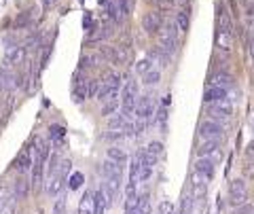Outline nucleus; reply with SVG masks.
I'll return each mask as SVG.
<instances>
[{
	"mask_svg": "<svg viewBox=\"0 0 254 214\" xmlns=\"http://www.w3.org/2000/svg\"><path fill=\"white\" fill-rule=\"evenodd\" d=\"M178 26L174 21H168L165 28L159 32V47L165 51V53H176L178 51Z\"/></svg>",
	"mask_w": 254,
	"mask_h": 214,
	"instance_id": "obj_1",
	"label": "nucleus"
},
{
	"mask_svg": "<svg viewBox=\"0 0 254 214\" xmlns=\"http://www.w3.org/2000/svg\"><path fill=\"white\" fill-rule=\"evenodd\" d=\"M136 104H138V85L136 81H127L121 93V108L127 119H131L133 113H136Z\"/></svg>",
	"mask_w": 254,
	"mask_h": 214,
	"instance_id": "obj_2",
	"label": "nucleus"
},
{
	"mask_svg": "<svg viewBox=\"0 0 254 214\" xmlns=\"http://www.w3.org/2000/svg\"><path fill=\"white\" fill-rule=\"evenodd\" d=\"M119 85H121V76L119 74H108L104 81L100 83V91H98V98L102 104L108 100H113V98H119Z\"/></svg>",
	"mask_w": 254,
	"mask_h": 214,
	"instance_id": "obj_3",
	"label": "nucleus"
},
{
	"mask_svg": "<svg viewBox=\"0 0 254 214\" xmlns=\"http://www.w3.org/2000/svg\"><path fill=\"white\" fill-rule=\"evenodd\" d=\"M231 113H233V104L229 98L218 100V102H210L208 104V115L214 121H229Z\"/></svg>",
	"mask_w": 254,
	"mask_h": 214,
	"instance_id": "obj_4",
	"label": "nucleus"
},
{
	"mask_svg": "<svg viewBox=\"0 0 254 214\" xmlns=\"http://www.w3.org/2000/svg\"><path fill=\"white\" fill-rule=\"evenodd\" d=\"M136 119L138 121H144L150 123L155 119V100L153 96H140L138 98V104H136Z\"/></svg>",
	"mask_w": 254,
	"mask_h": 214,
	"instance_id": "obj_5",
	"label": "nucleus"
},
{
	"mask_svg": "<svg viewBox=\"0 0 254 214\" xmlns=\"http://www.w3.org/2000/svg\"><path fill=\"white\" fill-rule=\"evenodd\" d=\"M225 128L220 125V121H214V119H205L199 125V138L201 140H220Z\"/></svg>",
	"mask_w": 254,
	"mask_h": 214,
	"instance_id": "obj_6",
	"label": "nucleus"
},
{
	"mask_svg": "<svg viewBox=\"0 0 254 214\" xmlns=\"http://www.w3.org/2000/svg\"><path fill=\"white\" fill-rule=\"evenodd\" d=\"M199 157H208L212 161H220L222 159V148H220V140H203L199 148H197Z\"/></svg>",
	"mask_w": 254,
	"mask_h": 214,
	"instance_id": "obj_7",
	"label": "nucleus"
},
{
	"mask_svg": "<svg viewBox=\"0 0 254 214\" xmlns=\"http://www.w3.org/2000/svg\"><path fill=\"white\" fill-rule=\"evenodd\" d=\"M100 170H102V176H104V180L121 185V174H123V165L121 163H117V161H113V159H108V157H106V161L102 163Z\"/></svg>",
	"mask_w": 254,
	"mask_h": 214,
	"instance_id": "obj_8",
	"label": "nucleus"
},
{
	"mask_svg": "<svg viewBox=\"0 0 254 214\" xmlns=\"http://www.w3.org/2000/svg\"><path fill=\"white\" fill-rule=\"evenodd\" d=\"M32 165H34V153H32V148H23L21 153L17 155V159H15V170L19 174H26L32 170Z\"/></svg>",
	"mask_w": 254,
	"mask_h": 214,
	"instance_id": "obj_9",
	"label": "nucleus"
},
{
	"mask_svg": "<svg viewBox=\"0 0 254 214\" xmlns=\"http://www.w3.org/2000/svg\"><path fill=\"white\" fill-rule=\"evenodd\" d=\"M23 58H26V47L21 45H15V47H9L6 49V55H4V66H17L23 62Z\"/></svg>",
	"mask_w": 254,
	"mask_h": 214,
	"instance_id": "obj_10",
	"label": "nucleus"
},
{
	"mask_svg": "<svg viewBox=\"0 0 254 214\" xmlns=\"http://www.w3.org/2000/svg\"><path fill=\"white\" fill-rule=\"evenodd\" d=\"M161 155H163V144H161V142H157V140L148 142V146L144 148V163L155 165Z\"/></svg>",
	"mask_w": 254,
	"mask_h": 214,
	"instance_id": "obj_11",
	"label": "nucleus"
},
{
	"mask_svg": "<svg viewBox=\"0 0 254 214\" xmlns=\"http://www.w3.org/2000/svg\"><path fill=\"white\" fill-rule=\"evenodd\" d=\"M142 28L146 30V34H159L161 32V17L157 13H146L142 17Z\"/></svg>",
	"mask_w": 254,
	"mask_h": 214,
	"instance_id": "obj_12",
	"label": "nucleus"
},
{
	"mask_svg": "<svg viewBox=\"0 0 254 214\" xmlns=\"http://www.w3.org/2000/svg\"><path fill=\"white\" fill-rule=\"evenodd\" d=\"M229 98V89H225V87H216V85H208L203 91V102H218V100H225Z\"/></svg>",
	"mask_w": 254,
	"mask_h": 214,
	"instance_id": "obj_13",
	"label": "nucleus"
},
{
	"mask_svg": "<svg viewBox=\"0 0 254 214\" xmlns=\"http://www.w3.org/2000/svg\"><path fill=\"white\" fill-rule=\"evenodd\" d=\"M108 204H113L110 202V197L106 193V189L104 187H100L98 191L93 193V206H95V214H104L106 208H108Z\"/></svg>",
	"mask_w": 254,
	"mask_h": 214,
	"instance_id": "obj_14",
	"label": "nucleus"
},
{
	"mask_svg": "<svg viewBox=\"0 0 254 214\" xmlns=\"http://www.w3.org/2000/svg\"><path fill=\"white\" fill-rule=\"evenodd\" d=\"M30 187H32V182L21 174V176L13 182V195H15V200H26L28 193H30Z\"/></svg>",
	"mask_w": 254,
	"mask_h": 214,
	"instance_id": "obj_15",
	"label": "nucleus"
},
{
	"mask_svg": "<svg viewBox=\"0 0 254 214\" xmlns=\"http://www.w3.org/2000/svg\"><path fill=\"white\" fill-rule=\"evenodd\" d=\"M17 87V76L11 70L0 68V91H13Z\"/></svg>",
	"mask_w": 254,
	"mask_h": 214,
	"instance_id": "obj_16",
	"label": "nucleus"
},
{
	"mask_svg": "<svg viewBox=\"0 0 254 214\" xmlns=\"http://www.w3.org/2000/svg\"><path fill=\"white\" fill-rule=\"evenodd\" d=\"M195 170L199 172L205 180H212L214 178V161L208 159V157H199V159L195 161Z\"/></svg>",
	"mask_w": 254,
	"mask_h": 214,
	"instance_id": "obj_17",
	"label": "nucleus"
},
{
	"mask_svg": "<svg viewBox=\"0 0 254 214\" xmlns=\"http://www.w3.org/2000/svg\"><path fill=\"white\" fill-rule=\"evenodd\" d=\"M148 58H150V62L153 64H159V66H168V62H170V53H165L161 47H155V49H150V53H148Z\"/></svg>",
	"mask_w": 254,
	"mask_h": 214,
	"instance_id": "obj_18",
	"label": "nucleus"
},
{
	"mask_svg": "<svg viewBox=\"0 0 254 214\" xmlns=\"http://www.w3.org/2000/svg\"><path fill=\"white\" fill-rule=\"evenodd\" d=\"M72 96H74V102H83L89 98V81H74Z\"/></svg>",
	"mask_w": 254,
	"mask_h": 214,
	"instance_id": "obj_19",
	"label": "nucleus"
},
{
	"mask_svg": "<svg viewBox=\"0 0 254 214\" xmlns=\"http://www.w3.org/2000/svg\"><path fill=\"white\" fill-rule=\"evenodd\" d=\"M78 214H95V206H93V193L87 191L83 195L81 204H78Z\"/></svg>",
	"mask_w": 254,
	"mask_h": 214,
	"instance_id": "obj_20",
	"label": "nucleus"
},
{
	"mask_svg": "<svg viewBox=\"0 0 254 214\" xmlns=\"http://www.w3.org/2000/svg\"><path fill=\"white\" fill-rule=\"evenodd\" d=\"M127 123H129V119H127L123 113H121V115L115 113L113 117L108 119V130H121V132H125Z\"/></svg>",
	"mask_w": 254,
	"mask_h": 214,
	"instance_id": "obj_21",
	"label": "nucleus"
},
{
	"mask_svg": "<svg viewBox=\"0 0 254 214\" xmlns=\"http://www.w3.org/2000/svg\"><path fill=\"white\" fill-rule=\"evenodd\" d=\"M208 85H216V87H225V89H231L233 78H231V74H227V72H218V74H214V76L210 78Z\"/></svg>",
	"mask_w": 254,
	"mask_h": 214,
	"instance_id": "obj_22",
	"label": "nucleus"
},
{
	"mask_svg": "<svg viewBox=\"0 0 254 214\" xmlns=\"http://www.w3.org/2000/svg\"><path fill=\"white\" fill-rule=\"evenodd\" d=\"M106 157L108 159H113V161H117V163H121V165L127 161V153H125V148H121V146L106 148Z\"/></svg>",
	"mask_w": 254,
	"mask_h": 214,
	"instance_id": "obj_23",
	"label": "nucleus"
},
{
	"mask_svg": "<svg viewBox=\"0 0 254 214\" xmlns=\"http://www.w3.org/2000/svg\"><path fill=\"white\" fill-rule=\"evenodd\" d=\"M218 34H231V21H229V15L227 11H220L218 15Z\"/></svg>",
	"mask_w": 254,
	"mask_h": 214,
	"instance_id": "obj_24",
	"label": "nucleus"
},
{
	"mask_svg": "<svg viewBox=\"0 0 254 214\" xmlns=\"http://www.w3.org/2000/svg\"><path fill=\"white\" fill-rule=\"evenodd\" d=\"M229 193H231V197H235V195H248V191H246V182L240 180V178L231 180V185H229Z\"/></svg>",
	"mask_w": 254,
	"mask_h": 214,
	"instance_id": "obj_25",
	"label": "nucleus"
},
{
	"mask_svg": "<svg viewBox=\"0 0 254 214\" xmlns=\"http://www.w3.org/2000/svg\"><path fill=\"white\" fill-rule=\"evenodd\" d=\"M159 81H161V70H159V68H150L148 72L144 74V85H146V87L159 85Z\"/></svg>",
	"mask_w": 254,
	"mask_h": 214,
	"instance_id": "obj_26",
	"label": "nucleus"
},
{
	"mask_svg": "<svg viewBox=\"0 0 254 214\" xmlns=\"http://www.w3.org/2000/svg\"><path fill=\"white\" fill-rule=\"evenodd\" d=\"M115 113H119V98H113L102 104V115L104 117H113Z\"/></svg>",
	"mask_w": 254,
	"mask_h": 214,
	"instance_id": "obj_27",
	"label": "nucleus"
},
{
	"mask_svg": "<svg viewBox=\"0 0 254 214\" xmlns=\"http://www.w3.org/2000/svg\"><path fill=\"white\" fill-rule=\"evenodd\" d=\"M117 11H119V17H121V21L125 17H129V15H131V0H117Z\"/></svg>",
	"mask_w": 254,
	"mask_h": 214,
	"instance_id": "obj_28",
	"label": "nucleus"
},
{
	"mask_svg": "<svg viewBox=\"0 0 254 214\" xmlns=\"http://www.w3.org/2000/svg\"><path fill=\"white\" fill-rule=\"evenodd\" d=\"M193 212V193H185L180 200V214H190Z\"/></svg>",
	"mask_w": 254,
	"mask_h": 214,
	"instance_id": "obj_29",
	"label": "nucleus"
},
{
	"mask_svg": "<svg viewBox=\"0 0 254 214\" xmlns=\"http://www.w3.org/2000/svg\"><path fill=\"white\" fill-rule=\"evenodd\" d=\"M133 214H150V202H148L146 193L138 197V206H136V212Z\"/></svg>",
	"mask_w": 254,
	"mask_h": 214,
	"instance_id": "obj_30",
	"label": "nucleus"
},
{
	"mask_svg": "<svg viewBox=\"0 0 254 214\" xmlns=\"http://www.w3.org/2000/svg\"><path fill=\"white\" fill-rule=\"evenodd\" d=\"M64 136H66V130H64L62 125H51V128H49L51 142H60V140H64Z\"/></svg>",
	"mask_w": 254,
	"mask_h": 214,
	"instance_id": "obj_31",
	"label": "nucleus"
},
{
	"mask_svg": "<svg viewBox=\"0 0 254 214\" xmlns=\"http://www.w3.org/2000/svg\"><path fill=\"white\" fill-rule=\"evenodd\" d=\"M155 121H157L159 128L165 130V121H168V106H165V104L155 113Z\"/></svg>",
	"mask_w": 254,
	"mask_h": 214,
	"instance_id": "obj_32",
	"label": "nucleus"
},
{
	"mask_svg": "<svg viewBox=\"0 0 254 214\" xmlns=\"http://www.w3.org/2000/svg\"><path fill=\"white\" fill-rule=\"evenodd\" d=\"M70 189H72V191H76V189H81L83 187V182H85V176H83V174L81 172H74L72 174V176H70Z\"/></svg>",
	"mask_w": 254,
	"mask_h": 214,
	"instance_id": "obj_33",
	"label": "nucleus"
},
{
	"mask_svg": "<svg viewBox=\"0 0 254 214\" xmlns=\"http://www.w3.org/2000/svg\"><path fill=\"white\" fill-rule=\"evenodd\" d=\"M150 68H153V64H150V58H144V60H140L138 64H136V72H138V74H142V76H144V74L148 72Z\"/></svg>",
	"mask_w": 254,
	"mask_h": 214,
	"instance_id": "obj_34",
	"label": "nucleus"
},
{
	"mask_svg": "<svg viewBox=\"0 0 254 214\" xmlns=\"http://www.w3.org/2000/svg\"><path fill=\"white\" fill-rule=\"evenodd\" d=\"M178 28L180 30H187L189 28V15H187V11H180L178 13Z\"/></svg>",
	"mask_w": 254,
	"mask_h": 214,
	"instance_id": "obj_35",
	"label": "nucleus"
},
{
	"mask_svg": "<svg viewBox=\"0 0 254 214\" xmlns=\"http://www.w3.org/2000/svg\"><path fill=\"white\" fill-rule=\"evenodd\" d=\"M98 91H100V81L98 78H91L89 81V98H95L98 96Z\"/></svg>",
	"mask_w": 254,
	"mask_h": 214,
	"instance_id": "obj_36",
	"label": "nucleus"
},
{
	"mask_svg": "<svg viewBox=\"0 0 254 214\" xmlns=\"http://www.w3.org/2000/svg\"><path fill=\"white\" fill-rule=\"evenodd\" d=\"M159 214H174V206L170 202H161L159 204Z\"/></svg>",
	"mask_w": 254,
	"mask_h": 214,
	"instance_id": "obj_37",
	"label": "nucleus"
},
{
	"mask_svg": "<svg viewBox=\"0 0 254 214\" xmlns=\"http://www.w3.org/2000/svg\"><path fill=\"white\" fill-rule=\"evenodd\" d=\"M246 200H248V195H235V197H231V206H233V208H237V206H244Z\"/></svg>",
	"mask_w": 254,
	"mask_h": 214,
	"instance_id": "obj_38",
	"label": "nucleus"
},
{
	"mask_svg": "<svg viewBox=\"0 0 254 214\" xmlns=\"http://www.w3.org/2000/svg\"><path fill=\"white\" fill-rule=\"evenodd\" d=\"M64 206H66V202H64V197H60V202L55 204V212L53 214H64Z\"/></svg>",
	"mask_w": 254,
	"mask_h": 214,
	"instance_id": "obj_39",
	"label": "nucleus"
},
{
	"mask_svg": "<svg viewBox=\"0 0 254 214\" xmlns=\"http://www.w3.org/2000/svg\"><path fill=\"white\" fill-rule=\"evenodd\" d=\"M248 51H250V58H252V62H254V36L250 38V43H248Z\"/></svg>",
	"mask_w": 254,
	"mask_h": 214,
	"instance_id": "obj_40",
	"label": "nucleus"
},
{
	"mask_svg": "<svg viewBox=\"0 0 254 214\" xmlns=\"http://www.w3.org/2000/svg\"><path fill=\"white\" fill-rule=\"evenodd\" d=\"M246 153H248V157H254V140L248 144V148H246Z\"/></svg>",
	"mask_w": 254,
	"mask_h": 214,
	"instance_id": "obj_41",
	"label": "nucleus"
},
{
	"mask_svg": "<svg viewBox=\"0 0 254 214\" xmlns=\"http://www.w3.org/2000/svg\"><path fill=\"white\" fill-rule=\"evenodd\" d=\"M250 125H252V132H254V119H252V121H250Z\"/></svg>",
	"mask_w": 254,
	"mask_h": 214,
	"instance_id": "obj_42",
	"label": "nucleus"
},
{
	"mask_svg": "<svg viewBox=\"0 0 254 214\" xmlns=\"http://www.w3.org/2000/svg\"><path fill=\"white\" fill-rule=\"evenodd\" d=\"M250 214H254V208H252V212H250Z\"/></svg>",
	"mask_w": 254,
	"mask_h": 214,
	"instance_id": "obj_43",
	"label": "nucleus"
}]
</instances>
